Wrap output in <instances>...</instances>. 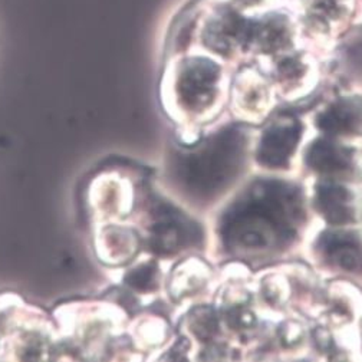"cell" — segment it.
Returning <instances> with one entry per match:
<instances>
[{
  "label": "cell",
  "instance_id": "cell-1",
  "mask_svg": "<svg viewBox=\"0 0 362 362\" xmlns=\"http://www.w3.org/2000/svg\"><path fill=\"white\" fill-rule=\"evenodd\" d=\"M300 213L293 187L263 181L224 213L220 233L228 250L238 256L263 255L295 235Z\"/></svg>",
  "mask_w": 362,
  "mask_h": 362
},
{
  "label": "cell",
  "instance_id": "cell-2",
  "mask_svg": "<svg viewBox=\"0 0 362 362\" xmlns=\"http://www.w3.org/2000/svg\"><path fill=\"white\" fill-rule=\"evenodd\" d=\"M245 160V137L226 128L190 150H175L165 164L171 192L192 203H209L239 175Z\"/></svg>",
  "mask_w": 362,
  "mask_h": 362
},
{
  "label": "cell",
  "instance_id": "cell-3",
  "mask_svg": "<svg viewBox=\"0 0 362 362\" xmlns=\"http://www.w3.org/2000/svg\"><path fill=\"white\" fill-rule=\"evenodd\" d=\"M220 68L207 59L194 58L181 64L170 85L175 111L200 114L214 105L220 89Z\"/></svg>",
  "mask_w": 362,
  "mask_h": 362
},
{
  "label": "cell",
  "instance_id": "cell-4",
  "mask_svg": "<svg viewBox=\"0 0 362 362\" xmlns=\"http://www.w3.org/2000/svg\"><path fill=\"white\" fill-rule=\"evenodd\" d=\"M148 238L154 252L173 253L194 246L200 232L189 217L165 203L153 204L150 209Z\"/></svg>",
  "mask_w": 362,
  "mask_h": 362
},
{
  "label": "cell",
  "instance_id": "cell-5",
  "mask_svg": "<svg viewBox=\"0 0 362 362\" xmlns=\"http://www.w3.org/2000/svg\"><path fill=\"white\" fill-rule=\"evenodd\" d=\"M300 137V128L296 122H278L272 125L262 137L259 160L266 165L281 167L286 164Z\"/></svg>",
  "mask_w": 362,
  "mask_h": 362
},
{
  "label": "cell",
  "instance_id": "cell-6",
  "mask_svg": "<svg viewBox=\"0 0 362 362\" xmlns=\"http://www.w3.org/2000/svg\"><path fill=\"white\" fill-rule=\"evenodd\" d=\"M302 18L313 29H331L344 23L351 12L354 0H300Z\"/></svg>",
  "mask_w": 362,
  "mask_h": 362
},
{
  "label": "cell",
  "instance_id": "cell-7",
  "mask_svg": "<svg viewBox=\"0 0 362 362\" xmlns=\"http://www.w3.org/2000/svg\"><path fill=\"white\" fill-rule=\"evenodd\" d=\"M318 206L325 218L335 224L349 223L356 218L358 204L352 192L341 186H324L318 192Z\"/></svg>",
  "mask_w": 362,
  "mask_h": 362
},
{
  "label": "cell",
  "instance_id": "cell-8",
  "mask_svg": "<svg viewBox=\"0 0 362 362\" xmlns=\"http://www.w3.org/2000/svg\"><path fill=\"white\" fill-rule=\"evenodd\" d=\"M322 243V250L325 257L329 259L332 264L341 267L346 272H361L362 270V247L361 243L351 238V235L329 233Z\"/></svg>",
  "mask_w": 362,
  "mask_h": 362
},
{
  "label": "cell",
  "instance_id": "cell-9",
  "mask_svg": "<svg viewBox=\"0 0 362 362\" xmlns=\"http://www.w3.org/2000/svg\"><path fill=\"white\" fill-rule=\"evenodd\" d=\"M310 164L321 171H345L352 164V154L344 147L318 143L309 151Z\"/></svg>",
  "mask_w": 362,
  "mask_h": 362
},
{
  "label": "cell",
  "instance_id": "cell-10",
  "mask_svg": "<svg viewBox=\"0 0 362 362\" xmlns=\"http://www.w3.org/2000/svg\"><path fill=\"white\" fill-rule=\"evenodd\" d=\"M362 121V104L355 100L341 101L334 105L322 118L327 129L352 131Z\"/></svg>",
  "mask_w": 362,
  "mask_h": 362
},
{
  "label": "cell",
  "instance_id": "cell-11",
  "mask_svg": "<svg viewBox=\"0 0 362 362\" xmlns=\"http://www.w3.org/2000/svg\"><path fill=\"white\" fill-rule=\"evenodd\" d=\"M233 2H238L239 6L245 9H260L269 4V0H233Z\"/></svg>",
  "mask_w": 362,
  "mask_h": 362
}]
</instances>
